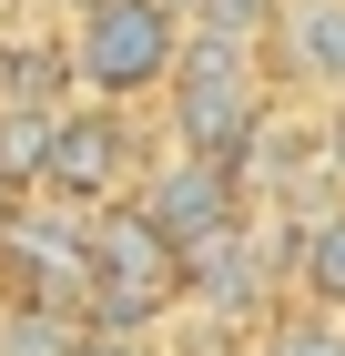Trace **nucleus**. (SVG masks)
I'll return each mask as SVG.
<instances>
[{"label": "nucleus", "mask_w": 345, "mask_h": 356, "mask_svg": "<svg viewBox=\"0 0 345 356\" xmlns=\"http://www.w3.org/2000/svg\"><path fill=\"white\" fill-rule=\"evenodd\" d=\"M183 305V254H173V234H162L142 204H92V224H81V326L102 336H142L153 316H173Z\"/></svg>", "instance_id": "nucleus-1"}, {"label": "nucleus", "mask_w": 345, "mask_h": 356, "mask_svg": "<svg viewBox=\"0 0 345 356\" xmlns=\"http://www.w3.org/2000/svg\"><path fill=\"white\" fill-rule=\"evenodd\" d=\"M173 41H183V10L173 0H81L71 10V82L92 102H142L173 72Z\"/></svg>", "instance_id": "nucleus-2"}, {"label": "nucleus", "mask_w": 345, "mask_h": 356, "mask_svg": "<svg viewBox=\"0 0 345 356\" xmlns=\"http://www.w3.org/2000/svg\"><path fill=\"white\" fill-rule=\"evenodd\" d=\"M173 143L183 153H234L254 133V112H264V82H254V41H224V31H193L173 41Z\"/></svg>", "instance_id": "nucleus-3"}, {"label": "nucleus", "mask_w": 345, "mask_h": 356, "mask_svg": "<svg viewBox=\"0 0 345 356\" xmlns=\"http://www.w3.org/2000/svg\"><path fill=\"white\" fill-rule=\"evenodd\" d=\"M31 184L51 193V204H71V214L112 204V193L133 184V122H122V102H61L51 133H41V173Z\"/></svg>", "instance_id": "nucleus-4"}, {"label": "nucleus", "mask_w": 345, "mask_h": 356, "mask_svg": "<svg viewBox=\"0 0 345 356\" xmlns=\"http://www.w3.org/2000/svg\"><path fill=\"white\" fill-rule=\"evenodd\" d=\"M133 204L173 234V254H193V245H213V234H234V224H244V184L213 163V153H173V163H153Z\"/></svg>", "instance_id": "nucleus-5"}, {"label": "nucleus", "mask_w": 345, "mask_h": 356, "mask_svg": "<svg viewBox=\"0 0 345 356\" xmlns=\"http://www.w3.org/2000/svg\"><path fill=\"white\" fill-rule=\"evenodd\" d=\"M305 92H345V0H285L264 31Z\"/></svg>", "instance_id": "nucleus-6"}, {"label": "nucleus", "mask_w": 345, "mask_h": 356, "mask_svg": "<svg viewBox=\"0 0 345 356\" xmlns=\"http://www.w3.org/2000/svg\"><path fill=\"white\" fill-rule=\"evenodd\" d=\"M285 275L325 305V316H345V204H325V214H305V224H294Z\"/></svg>", "instance_id": "nucleus-7"}, {"label": "nucleus", "mask_w": 345, "mask_h": 356, "mask_svg": "<svg viewBox=\"0 0 345 356\" xmlns=\"http://www.w3.org/2000/svg\"><path fill=\"white\" fill-rule=\"evenodd\" d=\"M61 92H71V51L61 41H0V102L61 112Z\"/></svg>", "instance_id": "nucleus-8"}, {"label": "nucleus", "mask_w": 345, "mask_h": 356, "mask_svg": "<svg viewBox=\"0 0 345 356\" xmlns=\"http://www.w3.org/2000/svg\"><path fill=\"white\" fill-rule=\"evenodd\" d=\"M71 346H81L71 305H10L0 316V356H71Z\"/></svg>", "instance_id": "nucleus-9"}, {"label": "nucleus", "mask_w": 345, "mask_h": 356, "mask_svg": "<svg viewBox=\"0 0 345 356\" xmlns=\"http://www.w3.org/2000/svg\"><path fill=\"white\" fill-rule=\"evenodd\" d=\"M183 21L193 31H224V41H264V31H274V0H193Z\"/></svg>", "instance_id": "nucleus-10"}, {"label": "nucleus", "mask_w": 345, "mask_h": 356, "mask_svg": "<svg viewBox=\"0 0 345 356\" xmlns=\"http://www.w3.org/2000/svg\"><path fill=\"white\" fill-rule=\"evenodd\" d=\"M41 133H51V112H21V102H0V163L21 173V184L41 173Z\"/></svg>", "instance_id": "nucleus-11"}, {"label": "nucleus", "mask_w": 345, "mask_h": 356, "mask_svg": "<svg viewBox=\"0 0 345 356\" xmlns=\"http://www.w3.org/2000/svg\"><path fill=\"white\" fill-rule=\"evenodd\" d=\"M264 356H345L335 316H294V326H264Z\"/></svg>", "instance_id": "nucleus-12"}, {"label": "nucleus", "mask_w": 345, "mask_h": 356, "mask_svg": "<svg viewBox=\"0 0 345 356\" xmlns=\"http://www.w3.org/2000/svg\"><path fill=\"white\" fill-rule=\"evenodd\" d=\"M71 356H153V346H142V336H102V326H81Z\"/></svg>", "instance_id": "nucleus-13"}, {"label": "nucleus", "mask_w": 345, "mask_h": 356, "mask_svg": "<svg viewBox=\"0 0 345 356\" xmlns=\"http://www.w3.org/2000/svg\"><path fill=\"white\" fill-rule=\"evenodd\" d=\"M21 193H31V184H21V173H10V163H0V224L21 214Z\"/></svg>", "instance_id": "nucleus-14"}, {"label": "nucleus", "mask_w": 345, "mask_h": 356, "mask_svg": "<svg viewBox=\"0 0 345 356\" xmlns=\"http://www.w3.org/2000/svg\"><path fill=\"white\" fill-rule=\"evenodd\" d=\"M173 10H193V0H173Z\"/></svg>", "instance_id": "nucleus-15"}, {"label": "nucleus", "mask_w": 345, "mask_h": 356, "mask_svg": "<svg viewBox=\"0 0 345 356\" xmlns=\"http://www.w3.org/2000/svg\"><path fill=\"white\" fill-rule=\"evenodd\" d=\"M71 10H81V0H71Z\"/></svg>", "instance_id": "nucleus-16"}]
</instances>
